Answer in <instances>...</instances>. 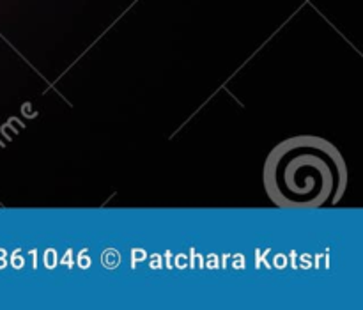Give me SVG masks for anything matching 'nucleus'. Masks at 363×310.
I'll list each match as a JSON object with an SVG mask.
<instances>
[{"mask_svg": "<svg viewBox=\"0 0 363 310\" xmlns=\"http://www.w3.org/2000/svg\"><path fill=\"white\" fill-rule=\"evenodd\" d=\"M347 183V169L335 145L318 137H296L273 149L264 165L269 199L282 208L337 204Z\"/></svg>", "mask_w": 363, "mask_h": 310, "instance_id": "obj_1", "label": "nucleus"}]
</instances>
